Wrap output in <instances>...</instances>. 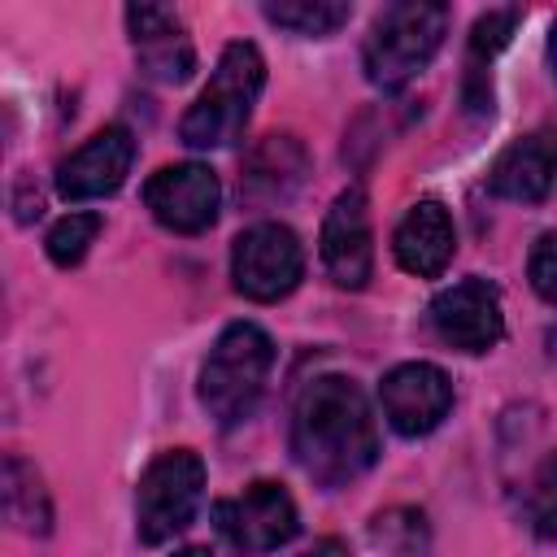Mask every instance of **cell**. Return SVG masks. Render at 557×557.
<instances>
[{
    "instance_id": "4fadbf2b",
    "label": "cell",
    "mask_w": 557,
    "mask_h": 557,
    "mask_svg": "<svg viewBox=\"0 0 557 557\" xmlns=\"http://www.w3.org/2000/svg\"><path fill=\"white\" fill-rule=\"evenodd\" d=\"M126 30L135 44V61L148 78L157 83H183L196 70V48L178 22L174 9L161 4H131L126 9Z\"/></svg>"
},
{
    "instance_id": "44dd1931",
    "label": "cell",
    "mask_w": 557,
    "mask_h": 557,
    "mask_svg": "<svg viewBox=\"0 0 557 557\" xmlns=\"http://www.w3.org/2000/svg\"><path fill=\"white\" fill-rule=\"evenodd\" d=\"M100 226H104L100 213H65V218H57L52 231L44 235V248H48L52 265H61V270L78 265V261L87 257V248L96 244Z\"/></svg>"
},
{
    "instance_id": "6da1fadb",
    "label": "cell",
    "mask_w": 557,
    "mask_h": 557,
    "mask_svg": "<svg viewBox=\"0 0 557 557\" xmlns=\"http://www.w3.org/2000/svg\"><path fill=\"white\" fill-rule=\"evenodd\" d=\"M292 457L326 492L379 461V422L366 392L344 374H318L292 405Z\"/></svg>"
},
{
    "instance_id": "9c48e42d",
    "label": "cell",
    "mask_w": 557,
    "mask_h": 557,
    "mask_svg": "<svg viewBox=\"0 0 557 557\" xmlns=\"http://www.w3.org/2000/svg\"><path fill=\"white\" fill-rule=\"evenodd\" d=\"M379 405H383V418H387V426L396 435L418 440V435H431L448 418V409H453V383L431 361H405V366H392L383 374Z\"/></svg>"
},
{
    "instance_id": "5bb4252c",
    "label": "cell",
    "mask_w": 557,
    "mask_h": 557,
    "mask_svg": "<svg viewBox=\"0 0 557 557\" xmlns=\"http://www.w3.org/2000/svg\"><path fill=\"white\" fill-rule=\"evenodd\" d=\"M309 174V152L296 135H265L239 174V200L248 209H270L278 200H287Z\"/></svg>"
},
{
    "instance_id": "d4e9b609",
    "label": "cell",
    "mask_w": 557,
    "mask_h": 557,
    "mask_svg": "<svg viewBox=\"0 0 557 557\" xmlns=\"http://www.w3.org/2000/svg\"><path fill=\"white\" fill-rule=\"evenodd\" d=\"M548 61H553V70H557V22H553V30H548Z\"/></svg>"
},
{
    "instance_id": "ba28073f",
    "label": "cell",
    "mask_w": 557,
    "mask_h": 557,
    "mask_svg": "<svg viewBox=\"0 0 557 557\" xmlns=\"http://www.w3.org/2000/svg\"><path fill=\"white\" fill-rule=\"evenodd\" d=\"M144 205L148 213L174 231V235H200L218 222V205H222V183L209 165L200 161H178V165H161L148 183H144Z\"/></svg>"
},
{
    "instance_id": "8992f818",
    "label": "cell",
    "mask_w": 557,
    "mask_h": 557,
    "mask_svg": "<svg viewBox=\"0 0 557 557\" xmlns=\"http://www.w3.org/2000/svg\"><path fill=\"white\" fill-rule=\"evenodd\" d=\"M305 274V248L292 226L283 222H257L235 235L231 248V283L244 300L274 305L296 292Z\"/></svg>"
},
{
    "instance_id": "30bf717a",
    "label": "cell",
    "mask_w": 557,
    "mask_h": 557,
    "mask_svg": "<svg viewBox=\"0 0 557 557\" xmlns=\"http://www.w3.org/2000/svg\"><path fill=\"white\" fill-rule=\"evenodd\" d=\"M431 326L435 335L457 348V352H487L500 344L505 335V313H500V292L487 278H461L453 287H444L431 300Z\"/></svg>"
},
{
    "instance_id": "ffe728a7",
    "label": "cell",
    "mask_w": 557,
    "mask_h": 557,
    "mask_svg": "<svg viewBox=\"0 0 557 557\" xmlns=\"http://www.w3.org/2000/svg\"><path fill=\"white\" fill-rule=\"evenodd\" d=\"M370 540H374V548H383L392 557H418L431 548V522L413 505H392L370 518Z\"/></svg>"
},
{
    "instance_id": "277c9868",
    "label": "cell",
    "mask_w": 557,
    "mask_h": 557,
    "mask_svg": "<svg viewBox=\"0 0 557 557\" xmlns=\"http://www.w3.org/2000/svg\"><path fill=\"white\" fill-rule=\"evenodd\" d=\"M448 35V9L431 4V0H400L387 4L361 48V70L370 78V87L379 91H400L409 78H418L431 57L440 52Z\"/></svg>"
},
{
    "instance_id": "603a6c76",
    "label": "cell",
    "mask_w": 557,
    "mask_h": 557,
    "mask_svg": "<svg viewBox=\"0 0 557 557\" xmlns=\"http://www.w3.org/2000/svg\"><path fill=\"white\" fill-rule=\"evenodd\" d=\"M527 278H531V287H535L548 305H557V231H544V235L535 239V248H531V257H527Z\"/></svg>"
},
{
    "instance_id": "2e32d148",
    "label": "cell",
    "mask_w": 557,
    "mask_h": 557,
    "mask_svg": "<svg viewBox=\"0 0 557 557\" xmlns=\"http://www.w3.org/2000/svg\"><path fill=\"white\" fill-rule=\"evenodd\" d=\"M557 183V139L553 135H522L513 139L487 170V191L500 200L535 205Z\"/></svg>"
},
{
    "instance_id": "9a60e30c",
    "label": "cell",
    "mask_w": 557,
    "mask_h": 557,
    "mask_svg": "<svg viewBox=\"0 0 557 557\" xmlns=\"http://www.w3.org/2000/svg\"><path fill=\"white\" fill-rule=\"evenodd\" d=\"M392 252H396V265L418 274V278L444 274V265L457 252V231H453L448 209L440 200H418L400 218V226L392 235Z\"/></svg>"
},
{
    "instance_id": "7c38bea8",
    "label": "cell",
    "mask_w": 557,
    "mask_h": 557,
    "mask_svg": "<svg viewBox=\"0 0 557 557\" xmlns=\"http://www.w3.org/2000/svg\"><path fill=\"white\" fill-rule=\"evenodd\" d=\"M131 161H135V135L126 126H104L57 165V191L61 200H74V205L113 196L126 183Z\"/></svg>"
},
{
    "instance_id": "7a4b0ae2",
    "label": "cell",
    "mask_w": 557,
    "mask_h": 557,
    "mask_svg": "<svg viewBox=\"0 0 557 557\" xmlns=\"http://www.w3.org/2000/svg\"><path fill=\"white\" fill-rule=\"evenodd\" d=\"M261 87H265V61H261L257 44H248V39L226 44L205 91L183 113L178 139L187 148H231L235 139H244V126L252 117Z\"/></svg>"
},
{
    "instance_id": "e0dca14e",
    "label": "cell",
    "mask_w": 557,
    "mask_h": 557,
    "mask_svg": "<svg viewBox=\"0 0 557 557\" xmlns=\"http://www.w3.org/2000/svg\"><path fill=\"white\" fill-rule=\"evenodd\" d=\"M513 22H518V9H492L470 30L466 78H461V100H466L470 113H492V61L509 44Z\"/></svg>"
},
{
    "instance_id": "ac0fdd59",
    "label": "cell",
    "mask_w": 557,
    "mask_h": 557,
    "mask_svg": "<svg viewBox=\"0 0 557 557\" xmlns=\"http://www.w3.org/2000/svg\"><path fill=\"white\" fill-rule=\"evenodd\" d=\"M4 513L17 531L26 535H48L52 531V500L48 487L39 479V470L30 461H22L17 453L4 457Z\"/></svg>"
},
{
    "instance_id": "3957f363",
    "label": "cell",
    "mask_w": 557,
    "mask_h": 557,
    "mask_svg": "<svg viewBox=\"0 0 557 557\" xmlns=\"http://www.w3.org/2000/svg\"><path fill=\"white\" fill-rule=\"evenodd\" d=\"M270 370L274 339L257 322H231L200 366V405L218 426H239L257 409Z\"/></svg>"
},
{
    "instance_id": "52a82bcc",
    "label": "cell",
    "mask_w": 557,
    "mask_h": 557,
    "mask_svg": "<svg viewBox=\"0 0 557 557\" xmlns=\"http://www.w3.org/2000/svg\"><path fill=\"white\" fill-rule=\"evenodd\" d=\"M213 527L235 553L261 557V553L283 548L287 540H296L300 513H296V500L283 483L257 479L239 496H226L213 505Z\"/></svg>"
},
{
    "instance_id": "5b68a950",
    "label": "cell",
    "mask_w": 557,
    "mask_h": 557,
    "mask_svg": "<svg viewBox=\"0 0 557 557\" xmlns=\"http://www.w3.org/2000/svg\"><path fill=\"white\" fill-rule=\"evenodd\" d=\"M205 500V461L191 448H165L148 461L135 487V531L144 544H165L191 527Z\"/></svg>"
},
{
    "instance_id": "7402d4cb",
    "label": "cell",
    "mask_w": 557,
    "mask_h": 557,
    "mask_svg": "<svg viewBox=\"0 0 557 557\" xmlns=\"http://www.w3.org/2000/svg\"><path fill=\"white\" fill-rule=\"evenodd\" d=\"M527 522L540 540L557 544V453H548L527 487Z\"/></svg>"
},
{
    "instance_id": "484cf974",
    "label": "cell",
    "mask_w": 557,
    "mask_h": 557,
    "mask_svg": "<svg viewBox=\"0 0 557 557\" xmlns=\"http://www.w3.org/2000/svg\"><path fill=\"white\" fill-rule=\"evenodd\" d=\"M174 557H213V553H209V548H178Z\"/></svg>"
},
{
    "instance_id": "d6986e66",
    "label": "cell",
    "mask_w": 557,
    "mask_h": 557,
    "mask_svg": "<svg viewBox=\"0 0 557 557\" xmlns=\"http://www.w3.org/2000/svg\"><path fill=\"white\" fill-rule=\"evenodd\" d=\"M261 13H265L274 26L292 30V35L326 39V35H335V30L352 17V4H344V0H278V4L265 0Z\"/></svg>"
},
{
    "instance_id": "cb8c5ba5",
    "label": "cell",
    "mask_w": 557,
    "mask_h": 557,
    "mask_svg": "<svg viewBox=\"0 0 557 557\" xmlns=\"http://www.w3.org/2000/svg\"><path fill=\"white\" fill-rule=\"evenodd\" d=\"M300 557H352V553H348V544H344V540H318V544H313V548H305Z\"/></svg>"
},
{
    "instance_id": "8fae6325",
    "label": "cell",
    "mask_w": 557,
    "mask_h": 557,
    "mask_svg": "<svg viewBox=\"0 0 557 557\" xmlns=\"http://www.w3.org/2000/svg\"><path fill=\"white\" fill-rule=\"evenodd\" d=\"M322 265L335 287L361 292L374 270V235H370V200L366 187H344L322 218Z\"/></svg>"
}]
</instances>
